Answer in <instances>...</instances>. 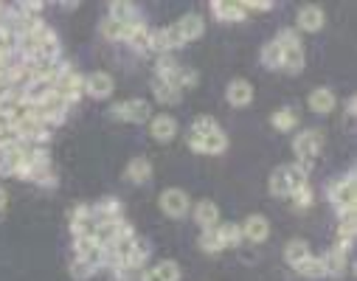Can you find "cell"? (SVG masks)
Wrapping results in <instances>:
<instances>
[{
	"label": "cell",
	"mask_w": 357,
	"mask_h": 281,
	"mask_svg": "<svg viewBox=\"0 0 357 281\" xmlns=\"http://www.w3.org/2000/svg\"><path fill=\"white\" fill-rule=\"evenodd\" d=\"M307 177H310V172H304L298 163L279 166L271 174V195L273 197H293L301 185H307Z\"/></svg>",
	"instance_id": "cell-1"
},
{
	"label": "cell",
	"mask_w": 357,
	"mask_h": 281,
	"mask_svg": "<svg viewBox=\"0 0 357 281\" xmlns=\"http://www.w3.org/2000/svg\"><path fill=\"white\" fill-rule=\"evenodd\" d=\"M354 180H357V172L349 169L346 177H337V180L329 183L326 197H329V203L337 208V214H351V211H357V208H354V206H357V185H354Z\"/></svg>",
	"instance_id": "cell-2"
},
{
	"label": "cell",
	"mask_w": 357,
	"mask_h": 281,
	"mask_svg": "<svg viewBox=\"0 0 357 281\" xmlns=\"http://www.w3.org/2000/svg\"><path fill=\"white\" fill-rule=\"evenodd\" d=\"M158 79H163L166 84H172L174 90H186V87H195L197 84V73L195 70H189V68H183L177 59H172L169 54H163L160 59H158Z\"/></svg>",
	"instance_id": "cell-3"
},
{
	"label": "cell",
	"mask_w": 357,
	"mask_h": 281,
	"mask_svg": "<svg viewBox=\"0 0 357 281\" xmlns=\"http://www.w3.org/2000/svg\"><path fill=\"white\" fill-rule=\"evenodd\" d=\"M276 43L282 48V68L287 73H301L304 70V45H301L298 34L293 29H282Z\"/></svg>",
	"instance_id": "cell-4"
},
{
	"label": "cell",
	"mask_w": 357,
	"mask_h": 281,
	"mask_svg": "<svg viewBox=\"0 0 357 281\" xmlns=\"http://www.w3.org/2000/svg\"><path fill=\"white\" fill-rule=\"evenodd\" d=\"M321 146H324V132H321V130H304V132H298V138L293 141L296 163H298L304 172H310V169L315 166V158H318Z\"/></svg>",
	"instance_id": "cell-5"
},
{
	"label": "cell",
	"mask_w": 357,
	"mask_h": 281,
	"mask_svg": "<svg viewBox=\"0 0 357 281\" xmlns=\"http://www.w3.org/2000/svg\"><path fill=\"white\" fill-rule=\"evenodd\" d=\"M68 110H70V105L59 96V93H48L45 99H40L37 105H34V116L43 121V124H48V127H54V124H59V121H65V116H68Z\"/></svg>",
	"instance_id": "cell-6"
},
{
	"label": "cell",
	"mask_w": 357,
	"mask_h": 281,
	"mask_svg": "<svg viewBox=\"0 0 357 281\" xmlns=\"http://www.w3.org/2000/svg\"><path fill=\"white\" fill-rule=\"evenodd\" d=\"M29 152H31V144H23V141L3 149L0 152V174L3 177H23L26 163H29Z\"/></svg>",
	"instance_id": "cell-7"
},
{
	"label": "cell",
	"mask_w": 357,
	"mask_h": 281,
	"mask_svg": "<svg viewBox=\"0 0 357 281\" xmlns=\"http://www.w3.org/2000/svg\"><path fill=\"white\" fill-rule=\"evenodd\" d=\"M54 93H59V96H62L68 105H76V102L84 96V76L76 73L73 68L62 70V76L54 82Z\"/></svg>",
	"instance_id": "cell-8"
},
{
	"label": "cell",
	"mask_w": 357,
	"mask_h": 281,
	"mask_svg": "<svg viewBox=\"0 0 357 281\" xmlns=\"http://www.w3.org/2000/svg\"><path fill=\"white\" fill-rule=\"evenodd\" d=\"M113 119L119 121H130V124H144L152 119V107L146 99H130V102H121V105H113L110 110Z\"/></svg>",
	"instance_id": "cell-9"
},
{
	"label": "cell",
	"mask_w": 357,
	"mask_h": 281,
	"mask_svg": "<svg viewBox=\"0 0 357 281\" xmlns=\"http://www.w3.org/2000/svg\"><path fill=\"white\" fill-rule=\"evenodd\" d=\"M158 203H160V211L166 217H172V220L186 217L189 208H192V200H189V195L183 189H166V192H160V200Z\"/></svg>",
	"instance_id": "cell-10"
},
{
	"label": "cell",
	"mask_w": 357,
	"mask_h": 281,
	"mask_svg": "<svg viewBox=\"0 0 357 281\" xmlns=\"http://www.w3.org/2000/svg\"><path fill=\"white\" fill-rule=\"evenodd\" d=\"M96 217L91 211V206H76L70 211V231H73V239H82V236H93L96 234Z\"/></svg>",
	"instance_id": "cell-11"
},
{
	"label": "cell",
	"mask_w": 357,
	"mask_h": 281,
	"mask_svg": "<svg viewBox=\"0 0 357 281\" xmlns=\"http://www.w3.org/2000/svg\"><path fill=\"white\" fill-rule=\"evenodd\" d=\"M189 146L203 155H222L228 149V138L222 130H217L211 135H189Z\"/></svg>",
	"instance_id": "cell-12"
},
{
	"label": "cell",
	"mask_w": 357,
	"mask_h": 281,
	"mask_svg": "<svg viewBox=\"0 0 357 281\" xmlns=\"http://www.w3.org/2000/svg\"><path fill=\"white\" fill-rule=\"evenodd\" d=\"M113 87H116V82L105 70H96L91 76H84V93H87V96H93V99H110Z\"/></svg>",
	"instance_id": "cell-13"
},
{
	"label": "cell",
	"mask_w": 357,
	"mask_h": 281,
	"mask_svg": "<svg viewBox=\"0 0 357 281\" xmlns=\"http://www.w3.org/2000/svg\"><path fill=\"white\" fill-rule=\"evenodd\" d=\"M239 231H242V239L259 245V242H264L267 236H271V222H267V217H261V214H250L239 225Z\"/></svg>",
	"instance_id": "cell-14"
},
{
	"label": "cell",
	"mask_w": 357,
	"mask_h": 281,
	"mask_svg": "<svg viewBox=\"0 0 357 281\" xmlns=\"http://www.w3.org/2000/svg\"><path fill=\"white\" fill-rule=\"evenodd\" d=\"M177 278H181V264L172 259H163L141 273V281H177Z\"/></svg>",
	"instance_id": "cell-15"
},
{
	"label": "cell",
	"mask_w": 357,
	"mask_h": 281,
	"mask_svg": "<svg viewBox=\"0 0 357 281\" xmlns=\"http://www.w3.org/2000/svg\"><path fill=\"white\" fill-rule=\"evenodd\" d=\"M225 96H228L231 107H248L253 102V84L248 79H234V82H228Z\"/></svg>",
	"instance_id": "cell-16"
},
{
	"label": "cell",
	"mask_w": 357,
	"mask_h": 281,
	"mask_svg": "<svg viewBox=\"0 0 357 281\" xmlns=\"http://www.w3.org/2000/svg\"><path fill=\"white\" fill-rule=\"evenodd\" d=\"M211 12H214V17L222 20V23H239V20L248 17V12H245V6H242V0H236V3H228V0H214V3H211Z\"/></svg>",
	"instance_id": "cell-17"
},
{
	"label": "cell",
	"mask_w": 357,
	"mask_h": 281,
	"mask_svg": "<svg viewBox=\"0 0 357 281\" xmlns=\"http://www.w3.org/2000/svg\"><path fill=\"white\" fill-rule=\"evenodd\" d=\"M296 23H298V29H301V31H321V29H324V23H326V15L321 12V6L307 3V6H301V9H298Z\"/></svg>",
	"instance_id": "cell-18"
},
{
	"label": "cell",
	"mask_w": 357,
	"mask_h": 281,
	"mask_svg": "<svg viewBox=\"0 0 357 281\" xmlns=\"http://www.w3.org/2000/svg\"><path fill=\"white\" fill-rule=\"evenodd\" d=\"M149 132L155 141L160 144H169L174 135H177V121L172 116H152L149 119Z\"/></svg>",
	"instance_id": "cell-19"
},
{
	"label": "cell",
	"mask_w": 357,
	"mask_h": 281,
	"mask_svg": "<svg viewBox=\"0 0 357 281\" xmlns=\"http://www.w3.org/2000/svg\"><path fill=\"white\" fill-rule=\"evenodd\" d=\"M107 17H110V20H116V23H121V26H138V23H144V20H141V12H138L132 3H127V0L110 3Z\"/></svg>",
	"instance_id": "cell-20"
},
{
	"label": "cell",
	"mask_w": 357,
	"mask_h": 281,
	"mask_svg": "<svg viewBox=\"0 0 357 281\" xmlns=\"http://www.w3.org/2000/svg\"><path fill=\"white\" fill-rule=\"evenodd\" d=\"M335 107H337V99H335V93H332L329 87H315V90L310 93V110H312V113L326 116V113H332Z\"/></svg>",
	"instance_id": "cell-21"
},
{
	"label": "cell",
	"mask_w": 357,
	"mask_h": 281,
	"mask_svg": "<svg viewBox=\"0 0 357 281\" xmlns=\"http://www.w3.org/2000/svg\"><path fill=\"white\" fill-rule=\"evenodd\" d=\"M354 234H357V211L351 214H340V225H337V248H343L346 253L354 248Z\"/></svg>",
	"instance_id": "cell-22"
},
{
	"label": "cell",
	"mask_w": 357,
	"mask_h": 281,
	"mask_svg": "<svg viewBox=\"0 0 357 281\" xmlns=\"http://www.w3.org/2000/svg\"><path fill=\"white\" fill-rule=\"evenodd\" d=\"M195 222L206 231V228H217L220 225V208L211 200H200L195 206Z\"/></svg>",
	"instance_id": "cell-23"
},
{
	"label": "cell",
	"mask_w": 357,
	"mask_h": 281,
	"mask_svg": "<svg viewBox=\"0 0 357 281\" xmlns=\"http://www.w3.org/2000/svg\"><path fill=\"white\" fill-rule=\"evenodd\" d=\"M312 256V250H310V245L304 242V239H290L287 245H284V261L296 270L301 261H307Z\"/></svg>",
	"instance_id": "cell-24"
},
{
	"label": "cell",
	"mask_w": 357,
	"mask_h": 281,
	"mask_svg": "<svg viewBox=\"0 0 357 281\" xmlns=\"http://www.w3.org/2000/svg\"><path fill=\"white\" fill-rule=\"evenodd\" d=\"M124 177H127L130 183H149V177H152V163H149L146 158H132V160L127 163V169H124Z\"/></svg>",
	"instance_id": "cell-25"
},
{
	"label": "cell",
	"mask_w": 357,
	"mask_h": 281,
	"mask_svg": "<svg viewBox=\"0 0 357 281\" xmlns=\"http://www.w3.org/2000/svg\"><path fill=\"white\" fill-rule=\"evenodd\" d=\"M124 43H130L135 51H141V54H149V45H152V31L144 26V23H138V26H132L130 29V34H127V40Z\"/></svg>",
	"instance_id": "cell-26"
},
{
	"label": "cell",
	"mask_w": 357,
	"mask_h": 281,
	"mask_svg": "<svg viewBox=\"0 0 357 281\" xmlns=\"http://www.w3.org/2000/svg\"><path fill=\"white\" fill-rule=\"evenodd\" d=\"M152 93H155V99L163 102V105H181V90H174L172 84H166L163 79H152Z\"/></svg>",
	"instance_id": "cell-27"
},
{
	"label": "cell",
	"mask_w": 357,
	"mask_h": 281,
	"mask_svg": "<svg viewBox=\"0 0 357 281\" xmlns=\"http://www.w3.org/2000/svg\"><path fill=\"white\" fill-rule=\"evenodd\" d=\"M324 259V267H326V275H343V270H346V250L343 248H332L326 256H321Z\"/></svg>",
	"instance_id": "cell-28"
},
{
	"label": "cell",
	"mask_w": 357,
	"mask_h": 281,
	"mask_svg": "<svg viewBox=\"0 0 357 281\" xmlns=\"http://www.w3.org/2000/svg\"><path fill=\"white\" fill-rule=\"evenodd\" d=\"M130 29H132V26H121V23H116V20H110V17L102 20V37L110 40V43H124L127 34H130Z\"/></svg>",
	"instance_id": "cell-29"
},
{
	"label": "cell",
	"mask_w": 357,
	"mask_h": 281,
	"mask_svg": "<svg viewBox=\"0 0 357 281\" xmlns=\"http://www.w3.org/2000/svg\"><path fill=\"white\" fill-rule=\"evenodd\" d=\"M296 124H298V113L293 107H282L273 113V127L279 132H290V130H296Z\"/></svg>",
	"instance_id": "cell-30"
},
{
	"label": "cell",
	"mask_w": 357,
	"mask_h": 281,
	"mask_svg": "<svg viewBox=\"0 0 357 281\" xmlns=\"http://www.w3.org/2000/svg\"><path fill=\"white\" fill-rule=\"evenodd\" d=\"M217 236H220L222 248H236V245L242 242V231H239L236 222H222V225H217Z\"/></svg>",
	"instance_id": "cell-31"
},
{
	"label": "cell",
	"mask_w": 357,
	"mask_h": 281,
	"mask_svg": "<svg viewBox=\"0 0 357 281\" xmlns=\"http://www.w3.org/2000/svg\"><path fill=\"white\" fill-rule=\"evenodd\" d=\"M261 65H264V68H271V70L282 68V48H279L276 40L264 43V48H261Z\"/></svg>",
	"instance_id": "cell-32"
},
{
	"label": "cell",
	"mask_w": 357,
	"mask_h": 281,
	"mask_svg": "<svg viewBox=\"0 0 357 281\" xmlns=\"http://www.w3.org/2000/svg\"><path fill=\"white\" fill-rule=\"evenodd\" d=\"M296 273H301V275H307V278H324V275H326V267H324V259H321V256H310L307 261H301V264L296 267Z\"/></svg>",
	"instance_id": "cell-33"
},
{
	"label": "cell",
	"mask_w": 357,
	"mask_h": 281,
	"mask_svg": "<svg viewBox=\"0 0 357 281\" xmlns=\"http://www.w3.org/2000/svg\"><path fill=\"white\" fill-rule=\"evenodd\" d=\"M200 248H203L206 253H220V250H225L222 242H220V236H217V228H206V231L200 234Z\"/></svg>",
	"instance_id": "cell-34"
},
{
	"label": "cell",
	"mask_w": 357,
	"mask_h": 281,
	"mask_svg": "<svg viewBox=\"0 0 357 281\" xmlns=\"http://www.w3.org/2000/svg\"><path fill=\"white\" fill-rule=\"evenodd\" d=\"M217 130H220V124L211 116H197L195 124H192V135H211Z\"/></svg>",
	"instance_id": "cell-35"
},
{
	"label": "cell",
	"mask_w": 357,
	"mask_h": 281,
	"mask_svg": "<svg viewBox=\"0 0 357 281\" xmlns=\"http://www.w3.org/2000/svg\"><path fill=\"white\" fill-rule=\"evenodd\" d=\"M93 273H96V270H93L91 264H87L84 259H76V256H73V261H70V275H73L76 281H87Z\"/></svg>",
	"instance_id": "cell-36"
},
{
	"label": "cell",
	"mask_w": 357,
	"mask_h": 281,
	"mask_svg": "<svg viewBox=\"0 0 357 281\" xmlns=\"http://www.w3.org/2000/svg\"><path fill=\"white\" fill-rule=\"evenodd\" d=\"M293 203H296V208H298V211H307V208L312 206V189H310V183H307V185H301V189L293 195Z\"/></svg>",
	"instance_id": "cell-37"
},
{
	"label": "cell",
	"mask_w": 357,
	"mask_h": 281,
	"mask_svg": "<svg viewBox=\"0 0 357 281\" xmlns=\"http://www.w3.org/2000/svg\"><path fill=\"white\" fill-rule=\"evenodd\" d=\"M242 6H245V12H248V15H256V12H271V9H273L271 0H253V3H250V0H242Z\"/></svg>",
	"instance_id": "cell-38"
},
{
	"label": "cell",
	"mask_w": 357,
	"mask_h": 281,
	"mask_svg": "<svg viewBox=\"0 0 357 281\" xmlns=\"http://www.w3.org/2000/svg\"><path fill=\"white\" fill-rule=\"evenodd\" d=\"M6 208H9V195H6L3 185H0V220L6 217Z\"/></svg>",
	"instance_id": "cell-39"
},
{
	"label": "cell",
	"mask_w": 357,
	"mask_h": 281,
	"mask_svg": "<svg viewBox=\"0 0 357 281\" xmlns=\"http://www.w3.org/2000/svg\"><path fill=\"white\" fill-rule=\"evenodd\" d=\"M346 113H349V116L354 119V113H357V99H354V96H351V99L346 102Z\"/></svg>",
	"instance_id": "cell-40"
},
{
	"label": "cell",
	"mask_w": 357,
	"mask_h": 281,
	"mask_svg": "<svg viewBox=\"0 0 357 281\" xmlns=\"http://www.w3.org/2000/svg\"><path fill=\"white\" fill-rule=\"evenodd\" d=\"M3 20H9V9H6L3 3H0V23H3Z\"/></svg>",
	"instance_id": "cell-41"
}]
</instances>
